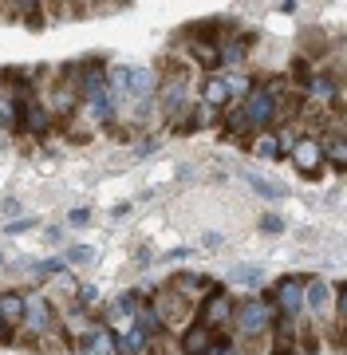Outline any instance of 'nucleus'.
Segmentation results:
<instances>
[{
    "label": "nucleus",
    "instance_id": "f3484780",
    "mask_svg": "<svg viewBox=\"0 0 347 355\" xmlns=\"http://www.w3.org/2000/svg\"><path fill=\"white\" fill-rule=\"evenodd\" d=\"M249 44H253V36H233L221 44V67L225 71H233V67H241L244 60H249Z\"/></svg>",
    "mask_w": 347,
    "mask_h": 355
},
{
    "label": "nucleus",
    "instance_id": "aec40b11",
    "mask_svg": "<svg viewBox=\"0 0 347 355\" xmlns=\"http://www.w3.org/2000/svg\"><path fill=\"white\" fill-rule=\"evenodd\" d=\"M335 331L344 336V340H339V352H344L347 347V280L335 284Z\"/></svg>",
    "mask_w": 347,
    "mask_h": 355
},
{
    "label": "nucleus",
    "instance_id": "dca6fc26",
    "mask_svg": "<svg viewBox=\"0 0 347 355\" xmlns=\"http://www.w3.org/2000/svg\"><path fill=\"white\" fill-rule=\"evenodd\" d=\"M221 114H225V119H221V135H225V139H249V135H253V130H249V119H244V107H241V103H229Z\"/></svg>",
    "mask_w": 347,
    "mask_h": 355
},
{
    "label": "nucleus",
    "instance_id": "6ab92c4d",
    "mask_svg": "<svg viewBox=\"0 0 347 355\" xmlns=\"http://www.w3.org/2000/svg\"><path fill=\"white\" fill-rule=\"evenodd\" d=\"M308 91H312V99L316 103H335V95H339V79L335 76H316L308 83Z\"/></svg>",
    "mask_w": 347,
    "mask_h": 355
},
{
    "label": "nucleus",
    "instance_id": "6e6552de",
    "mask_svg": "<svg viewBox=\"0 0 347 355\" xmlns=\"http://www.w3.org/2000/svg\"><path fill=\"white\" fill-rule=\"evenodd\" d=\"M52 119H55L52 103L36 99V95H32V99H24V107H20V130H24V135H48Z\"/></svg>",
    "mask_w": 347,
    "mask_h": 355
},
{
    "label": "nucleus",
    "instance_id": "20e7f679",
    "mask_svg": "<svg viewBox=\"0 0 347 355\" xmlns=\"http://www.w3.org/2000/svg\"><path fill=\"white\" fill-rule=\"evenodd\" d=\"M233 312H237V300L217 284L213 292H206V296L197 300V316L193 320L206 324L209 331H221V328H233Z\"/></svg>",
    "mask_w": 347,
    "mask_h": 355
},
{
    "label": "nucleus",
    "instance_id": "a878e982",
    "mask_svg": "<svg viewBox=\"0 0 347 355\" xmlns=\"http://www.w3.org/2000/svg\"><path fill=\"white\" fill-rule=\"evenodd\" d=\"M20 209H24V205L16 202V198H4V202H0V217H12V221H16V214H20Z\"/></svg>",
    "mask_w": 347,
    "mask_h": 355
},
{
    "label": "nucleus",
    "instance_id": "f03ea898",
    "mask_svg": "<svg viewBox=\"0 0 347 355\" xmlns=\"http://www.w3.org/2000/svg\"><path fill=\"white\" fill-rule=\"evenodd\" d=\"M244 119H249V130H253V139L265 135V130L276 123V114H281V91L272 87L269 79H260V83H249V95H244Z\"/></svg>",
    "mask_w": 347,
    "mask_h": 355
},
{
    "label": "nucleus",
    "instance_id": "7c9ffc66",
    "mask_svg": "<svg viewBox=\"0 0 347 355\" xmlns=\"http://www.w3.org/2000/svg\"><path fill=\"white\" fill-rule=\"evenodd\" d=\"M221 241H225V237H221V233H206V249H217Z\"/></svg>",
    "mask_w": 347,
    "mask_h": 355
},
{
    "label": "nucleus",
    "instance_id": "9d476101",
    "mask_svg": "<svg viewBox=\"0 0 347 355\" xmlns=\"http://www.w3.org/2000/svg\"><path fill=\"white\" fill-rule=\"evenodd\" d=\"M79 352L115 355V328H107V324H87V328L79 331Z\"/></svg>",
    "mask_w": 347,
    "mask_h": 355
},
{
    "label": "nucleus",
    "instance_id": "7ed1b4c3",
    "mask_svg": "<svg viewBox=\"0 0 347 355\" xmlns=\"http://www.w3.org/2000/svg\"><path fill=\"white\" fill-rule=\"evenodd\" d=\"M269 300L276 304L284 320H300L304 316V300H308V277H300V272H288L272 284Z\"/></svg>",
    "mask_w": 347,
    "mask_h": 355
},
{
    "label": "nucleus",
    "instance_id": "b1692460",
    "mask_svg": "<svg viewBox=\"0 0 347 355\" xmlns=\"http://www.w3.org/2000/svg\"><path fill=\"white\" fill-rule=\"evenodd\" d=\"M260 229H265V233H284V217L265 214V217H260Z\"/></svg>",
    "mask_w": 347,
    "mask_h": 355
},
{
    "label": "nucleus",
    "instance_id": "9b49d317",
    "mask_svg": "<svg viewBox=\"0 0 347 355\" xmlns=\"http://www.w3.org/2000/svg\"><path fill=\"white\" fill-rule=\"evenodd\" d=\"M202 103H206L209 111H225L233 103V76H206L202 79Z\"/></svg>",
    "mask_w": 347,
    "mask_h": 355
},
{
    "label": "nucleus",
    "instance_id": "bb28decb",
    "mask_svg": "<svg viewBox=\"0 0 347 355\" xmlns=\"http://www.w3.org/2000/svg\"><path fill=\"white\" fill-rule=\"evenodd\" d=\"M206 355H241V352H237V347H233L229 340H221V343H213V347H209Z\"/></svg>",
    "mask_w": 347,
    "mask_h": 355
},
{
    "label": "nucleus",
    "instance_id": "4468645a",
    "mask_svg": "<svg viewBox=\"0 0 347 355\" xmlns=\"http://www.w3.org/2000/svg\"><path fill=\"white\" fill-rule=\"evenodd\" d=\"M150 343H154V340H150L139 324H127V328L115 331V355H146Z\"/></svg>",
    "mask_w": 347,
    "mask_h": 355
},
{
    "label": "nucleus",
    "instance_id": "1a4fd4ad",
    "mask_svg": "<svg viewBox=\"0 0 347 355\" xmlns=\"http://www.w3.org/2000/svg\"><path fill=\"white\" fill-rule=\"evenodd\" d=\"M304 312L312 320H332L335 316V292L328 288V280L312 277L308 280V300H304Z\"/></svg>",
    "mask_w": 347,
    "mask_h": 355
},
{
    "label": "nucleus",
    "instance_id": "393cba45",
    "mask_svg": "<svg viewBox=\"0 0 347 355\" xmlns=\"http://www.w3.org/2000/svg\"><path fill=\"white\" fill-rule=\"evenodd\" d=\"M24 229H36V217H16L4 225V233H24Z\"/></svg>",
    "mask_w": 347,
    "mask_h": 355
},
{
    "label": "nucleus",
    "instance_id": "a211bd4d",
    "mask_svg": "<svg viewBox=\"0 0 347 355\" xmlns=\"http://www.w3.org/2000/svg\"><path fill=\"white\" fill-rule=\"evenodd\" d=\"M249 146H253V154H257V158H265V162H281V158H284V146H281V135H276V130L257 135Z\"/></svg>",
    "mask_w": 347,
    "mask_h": 355
},
{
    "label": "nucleus",
    "instance_id": "0eeeda50",
    "mask_svg": "<svg viewBox=\"0 0 347 355\" xmlns=\"http://www.w3.org/2000/svg\"><path fill=\"white\" fill-rule=\"evenodd\" d=\"M142 308V292H118L115 300L103 308V324L107 328H127V324H134V316H139Z\"/></svg>",
    "mask_w": 347,
    "mask_h": 355
},
{
    "label": "nucleus",
    "instance_id": "4be33fe9",
    "mask_svg": "<svg viewBox=\"0 0 347 355\" xmlns=\"http://www.w3.org/2000/svg\"><path fill=\"white\" fill-rule=\"evenodd\" d=\"M249 186H253L260 198H269V202H281V198H284V186H276V182H265V178H257V174H249Z\"/></svg>",
    "mask_w": 347,
    "mask_h": 355
},
{
    "label": "nucleus",
    "instance_id": "2eb2a0df",
    "mask_svg": "<svg viewBox=\"0 0 347 355\" xmlns=\"http://www.w3.org/2000/svg\"><path fill=\"white\" fill-rule=\"evenodd\" d=\"M300 347V328H296V320H276V328H272V347L269 355H292Z\"/></svg>",
    "mask_w": 347,
    "mask_h": 355
},
{
    "label": "nucleus",
    "instance_id": "2f4dec72",
    "mask_svg": "<svg viewBox=\"0 0 347 355\" xmlns=\"http://www.w3.org/2000/svg\"><path fill=\"white\" fill-rule=\"evenodd\" d=\"M186 257H190V249H170L166 261H186Z\"/></svg>",
    "mask_w": 347,
    "mask_h": 355
},
{
    "label": "nucleus",
    "instance_id": "f257e3e1",
    "mask_svg": "<svg viewBox=\"0 0 347 355\" xmlns=\"http://www.w3.org/2000/svg\"><path fill=\"white\" fill-rule=\"evenodd\" d=\"M276 320H281V312L269 296H241L237 312H233V331L241 340H265V336H272Z\"/></svg>",
    "mask_w": 347,
    "mask_h": 355
},
{
    "label": "nucleus",
    "instance_id": "cd10ccee",
    "mask_svg": "<svg viewBox=\"0 0 347 355\" xmlns=\"http://www.w3.org/2000/svg\"><path fill=\"white\" fill-rule=\"evenodd\" d=\"M91 221V209H71L67 214V225H87Z\"/></svg>",
    "mask_w": 347,
    "mask_h": 355
},
{
    "label": "nucleus",
    "instance_id": "c85d7f7f",
    "mask_svg": "<svg viewBox=\"0 0 347 355\" xmlns=\"http://www.w3.org/2000/svg\"><path fill=\"white\" fill-rule=\"evenodd\" d=\"M158 142L154 139H142V146H134V158H146V154H154Z\"/></svg>",
    "mask_w": 347,
    "mask_h": 355
},
{
    "label": "nucleus",
    "instance_id": "c756f323",
    "mask_svg": "<svg viewBox=\"0 0 347 355\" xmlns=\"http://www.w3.org/2000/svg\"><path fill=\"white\" fill-rule=\"evenodd\" d=\"M44 241H48V245H55V241H60V225H48V233H44Z\"/></svg>",
    "mask_w": 347,
    "mask_h": 355
},
{
    "label": "nucleus",
    "instance_id": "423d86ee",
    "mask_svg": "<svg viewBox=\"0 0 347 355\" xmlns=\"http://www.w3.org/2000/svg\"><path fill=\"white\" fill-rule=\"evenodd\" d=\"M24 328L32 331V340H48L52 331H60V316L48 296H28V316H24Z\"/></svg>",
    "mask_w": 347,
    "mask_h": 355
},
{
    "label": "nucleus",
    "instance_id": "473e14b6",
    "mask_svg": "<svg viewBox=\"0 0 347 355\" xmlns=\"http://www.w3.org/2000/svg\"><path fill=\"white\" fill-rule=\"evenodd\" d=\"M4 265H8V257H4V253H0V268H4Z\"/></svg>",
    "mask_w": 347,
    "mask_h": 355
},
{
    "label": "nucleus",
    "instance_id": "5701e85b",
    "mask_svg": "<svg viewBox=\"0 0 347 355\" xmlns=\"http://www.w3.org/2000/svg\"><path fill=\"white\" fill-rule=\"evenodd\" d=\"M95 257H99V253H95L91 245H71V249L64 253V265H91Z\"/></svg>",
    "mask_w": 347,
    "mask_h": 355
},
{
    "label": "nucleus",
    "instance_id": "412c9836",
    "mask_svg": "<svg viewBox=\"0 0 347 355\" xmlns=\"http://www.w3.org/2000/svg\"><path fill=\"white\" fill-rule=\"evenodd\" d=\"M260 277H265V268H260V265H237L229 272L233 284H249V288H253V284H260Z\"/></svg>",
    "mask_w": 347,
    "mask_h": 355
},
{
    "label": "nucleus",
    "instance_id": "ddd939ff",
    "mask_svg": "<svg viewBox=\"0 0 347 355\" xmlns=\"http://www.w3.org/2000/svg\"><path fill=\"white\" fill-rule=\"evenodd\" d=\"M213 343H217V340H213V331H209L206 324H197V320H193V324H186V328H181L178 347H181V355H206Z\"/></svg>",
    "mask_w": 347,
    "mask_h": 355
},
{
    "label": "nucleus",
    "instance_id": "39448f33",
    "mask_svg": "<svg viewBox=\"0 0 347 355\" xmlns=\"http://www.w3.org/2000/svg\"><path fill=\"white\" fill-rule=\"evenodd\" d=\"M288 162H292V170L300 178H308V182H316V178H323V142L316 139V135H300L292 146V154H288Z\"/></svg>",
    "mask_w": 347,
    "mask_h": 355
},
{
    "label": "nucleus",
    "instance_id": "f8f14e48",
    "mask_svg": "<svg viewBox=\"0 0 347 355\" xmlns=\"http://www.w3.org/2000/svg\"><path fill=\"white\" fill-rule=\"evenodd\" d=\"M24 316H28V296L24 292H16V288L0 292V324L16 331L20 324H24Z\"/></svg>",
    "mask_w": 347,
    "mask_h": 355
}]
</instances>
